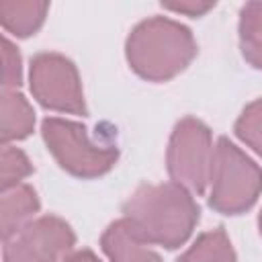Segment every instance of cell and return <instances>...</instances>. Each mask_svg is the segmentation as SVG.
Here are the masks:
<instances>
[{"mask_svg": "<svg viewBox=\"0 0 262 262\" xmlns=\"http://www.w3.org/2000/svg\"><path fill=\"white\" fill-rule=\"evenodd\" d=\"M176 262H237L235 250L223 225L196 235L192 246Z\"/></svg>", "mask_w": 262, "mask_h": 262, "instance_id": "obj_12", "label": "cell"}, {"mask_svg": "<svg viewBox=\"0 0 262 262\" xmlns=\"http://www.w3.org/2000/svg\"><path fill=\"white\" fill-rule=\"evenodd\" d=\"M47 12L49 2L45 0H2L0 25L16 39H27L43 27Z\"/></svg>", "mask_w": 262, "mask_h": 262, "instance_id": "obj_11", "label": "cell"}, {"mask_svg": "<svg viewBox=\"0 0 262 262\" xmlns=\"http://www.w3.org/2000/svg\"><path fill=\"white\" fill-rule=\"evenodd\" d=\"M233 133L242 143L262 158V98H256L244 106L233 123Z\"/></svg>", "mask_w": 262, "mask_h": 262, "instance_id": "obj_14", "label": "cell"}, {"mask_svg": "<svg viewBox=\"0 0 262 262\" xmlns=\"http://www.w3.org/2000/svg\"><path fill=\"white\" fill-rule=\"evenodd\" d=\"M127 217L115 219L100 235V250L111 262H162Z\"/></svg>", "mask_w": 262, "mask_h": 262, "instance_id": "obj_8", "label": "cell"}, {"mask_svg": "<svg viewBox=\"0 0 262 262\" xmlns=\"http://www.w3.org/2000/svg\"><path fill=\"white\" fill-rule=\"evenodd\" d=\"M237 35L242 57L254 70H262V2H246L239 8Z\"/></svg>", "mask_w": 262, "mask_h": 262, "instance_id": "obj_13", "label": "cell"}, {"mask_svg": "<svg viewBox=\"0 0 262 262\" xmlns=\"http://www.w3.org/2000/svg\"><path fill=\"white\" fill-rule=\"evenodd\" d=\"M2 90H18L23 84V57L18 47L4 35L2 37Z\"/></svg>", "mask_w": 262, "mask_h": 262, "instance_id": "obj_16", "label": "cell"}, {"mask_svg": "<svg viewBox=\"0 0 262 262\" xmlns=\"http://www.w3.org/2000/svg\"><path fill=\"white\" fill-rule=\"evenodd\" d=\"M213 133L209 125L196 117H182L168 139L166 170L172 182L184 186L196 196L207 192L213 168Z\"/></svg>", "mask_w": 262, "mask_h": 262, "instance_id": "obj_5", "label": "cell"}, {"mask_svg": "<svg viewBox=\"0 0 262 262\" xmlns=\"http://www.w3.org/2000/svg\"><path fill=\"white\" fill-rule=\"evenodd\" d=\"M33 172H35V168L20 147L2 145V149H0V188H2V192L18 186Z\"/></svg>", "mask_w": 262, "mask_h": 262, "instance_id": "obj_15", "label": "cell"}, {"mask_svg": "<svg viewBox=\"0 0 262 262\" xmlns=\"http://www.w3.org/2000/svg\"><path fill=\"white\" fill-rule=\"evenodd\" d=\"M121 213L147 244L166 250L184 246L201 219V207L192 192L172 180L139 184L123 203Z\"/></svg>", "mask_w": 262, "mask_h": 262, "instance_id": "obj_1", "label": "cell"}, {"mask_svg": "<svg viewBox=\"0 0 262 262\" xmlns=\"http://www.w3.org/2000/svg\"><path fill=\"white\" fill-rule=\"evenodd\" d=\"M63 262H100V258L90 248H82V250H74L72 254H68Z\"/></svg>", "mask_w": 262, "mask_h": 262, "instance_id": "obj_18", "label": "cell"}, {"mask_svg": "<svg viewBox=\"0 0 262 262\" xmlns=\"http://www.w3.org/2000/svg\"><path fill=\"white\" fill-rule=\"evenodd\" d=\"M113 131H106V123L96 127V135H90V129L80 121L61 117H45L41 121V137L47 151L61 170L80 180L100 178L115 168L121 149Z\"/></svg>", "mask_w": 262, "mask_h": 262, "instance_id": "obj_3", "label": "cell"}, {"mask_svg": "<svg viewBox=\"0 0 262 262\" xmlns=\"http://www.w3.org/2000/svg\"><path fill=\"white\" fill-rule=\"evenodd\" d=\"M209 207L221 215L250 211L262 194V168L233 141L221 135L215 143Z\"/></svg>", "mask_w": 262, "mask_h": 262, "instance_id": "obj_4", "label": "cell"}, {"mask_svg": "<svg viewBox=\"0 0 262 262\" xmlns=\"http://www.w3.org/2000/svg\"><path fill=\"white\" fill-rule=\"evenodd\" d=\"M164 10H172V12H180L186 14L190 18H199L203 14H207L211 8H215V2H199V0H184V2H162Z\"/></svg>", "mask_w": 262, "mask_h": 262, "instance_id": "obj_17", "label": "cell"}, {"mask_svg": "<svg viewBox=\"0 0 262 262\" xmlns=\"http://www.w3.org/2000/svg\"><path fill=\"white\" fill-rule=\"evenodd\" d=\"M74 246L76 233L66 219L41 215L18 235L4 242L2 262H59L72 254Z\"/></svg>", "mask_w": 262, "mask_h": 262, "instance_id": "obj_7", "label": "cell"}, {"mask_svg": "<svg viewBox=\"0 0 262 262\" xmlns=\"http://www.w3.org/2000/svg\"><path fill=\"white\" fill-rule=\"evenodd\" d=\"M0 143L10 145V141L27 139L35 131V111L27 96L18 90H2L0 96Z\"/></svg>", "mask_w": 262, "mask_h": 262, "instance_id": "obj_10", "label": "cell"}, {"mask_svg": "<svg viewBox=\"0 0 262 262\" xmlns=\"http://www.w3.org/2000/svg\"><path fill=\"white\" fill-rule=\"evenodd\" d=\"M29 88L33 98L47 111L80 117L88 115L80 72L63 53H35L29 63Z\"/></svg>", "mask_w": 262, "mask_h": 262, "instance_id": "obj_6", "label": "cell"}, {"mask_svg": "<svg viewBox=\"0 0 262 262\" xmlns=\"http://www.w3.org/2000/svg\"><path fill=\"white\" fill-rule=\"evenodd\" d=\"M199 53L192 31L170 18L139 20L125 39V59L133 74L145 82L162 84L182 74Z\"/></svg>", "mask_w": 262, "mask_h": 262, "instance_id": "obj_2", "label": "cell"}, {"mask_svg": "<svg viewBox=\"0 0 262 262\" xmlns=\"http://www.w3.org/2000/svg\"><path fill=\"white\" fill-rule=\"evenodd\" d=\"M41 209V201L37 190L27 184L20 182L18 186L4 190L2 199H0V233H2V242L12 239L14 235H18L39 213Z\"/></svg>", "mask_w": 262, "mask_h": 262, "instance_id": "obj_9", "label": "cell"}, {"mask_svg": "<svg viewBox=\"0 0 262 262\" xmlns=\"http://www.w3.org/2000/svg\"><path fill=\"white\" fill-rule=\"evenodd\" d=\"M258 231H260V235H262V211L258 213Z\"/></svg>", "mask_w": 262, "mask_h": 262, "instance_id": "obj_19", "label": "cell"}]
</instances>
